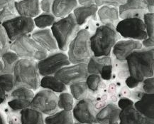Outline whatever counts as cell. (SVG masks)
<instances>
[{"instance_id":"11","label":"cell","mask_w":154,"mask_h":124,"mask_svg":"<svg viewBox=\"0 0 154 124\" xmlns=\"http://www.w3.org/2000/svg\"><path fill=\"white\" fill-rule=\"evenodd\" d=\"M53 76L66 86H70L75 82L85 81L88 76L87 63L70 64L61 68Z\"/></svg>"},{"instance_id":"48","label":"cell","mask_w":154,"mask_h":124,"mask_svg":"<svg viewBox=\"0 0 154 124\" xmlns=\"http://www.w3.org/2000/svg\"><path fill=\"white\" fill-rule=\"evenodd\" d=\"M2 71H3V64L2 60L0 59V74H2Z\"/></svg>"},{"instance_id":"27","label":"cell","mask_w":154,"mask_h":124,"mask_svg":"<svg viewBox=\"0 0 154 124\" xmlns=\"http://www.w3.org/2000/svg\"><path fill=\"white\" fill-rule=\"evenodd\" d=\"M45 124H72L73 116L71 111L62 110L47 116L44 119Z\"/></svg>"},{"instance_id":"47","label":"cell","mask_w":154,"mask_h":124,"mask_svg":"<svg viewBox=\"0 0 154 124\" xmlns=\"http://www.w3.org/2000/svg\"><path fill=\"white\" fill-rule=\"evenodd\" d=\"M0 124H6V121L4 119L3 116L0 113Z\"/></svg>"},{"instance_id":"24","label":"cell","mask_w":154,"mask_h":124,"mask_svg":"<svg viewBox=\"0 0 154 124\" xmlns=\"http://www.w3.org/2000/svg\"><path fill=\"white\" fill-rule=\"evenodd\" d=\"M15 88L13 75L11 74H0V104L3 103L9 94Z\"/></svg>"},{"instance_id":"4","label":"cell","mask_w":154,"mask_h":124,"mask_svg":"<svg viewBox=\"0 0 154 124\" xmlns=\"http://www.w3.org/2000/svg\"><path fill=\"white\" fill-rule=\"evenodd\" d=\"M91 34L87 29H80L68 45V57L70 64L88 63L92 55L90 48Z\"/></svg>"},{"instance_id":"50","label":"cell","mask_w":154,"mask_h":124,"mask_svg":"<svg viewBox=\"0 0 154 124\" xmlns=\"http://www.w3.org/2000/svg\"><path fill=\"white\" fill-rule=\"evenodd\" d=\"M17 1H19V0H17Z\"/></svg>"},{"instance_id":"15","label":"cell","mask_w":154,"mask_h":124,"mask_svg":"<svg viewBox=\"0 0 154 124\" xmlns=\"http://www.w3.org/2000/svg\"><path fill=\"white\" fill-rule=\"evenodd\" d=\"M31 37L39 46L47 52H58V47L54 37L49 29H39L33 31Z\"/></svg>"},{"instance_id":"25","label":"cell","mask_w":154,"mask_h":124,"mask_svg":"<svg viewBox=\"0 0 154 124\" xmlns=\"http://www.w3.org/2000/svg\"><path fill=\"white\" fill-rule=\"evenodd\" d=\"M20 115L21 124H45L43 113L32 108L21 110Z\"/></svg>"},{"instance_id":"17","label":"cell","mask_w":154,"mask_h":124,"mask_svg":"<svg viewBox=\"0 0 154 124\" xmlns=\"http://www.w3.org/2000/svg\"><path fill=\"white\" fill-rule=\"evenodd\" d=\"M121 109L114 103H109L96 113L98 124H119Z\"/></svg>"},{"instance_id":"16","label":"cell","mask_w":154,"mask_h":124,"mask_svg":"<svg viewBox=\"0 0 154 124\" xmlns=\"http://www.w3.org/2000/svg\"><path fill=\"white\" fill-rule=\"evenodd\" d=\"M15 9L19 16L29 18H35L40 14L39 0H20L15 1Z\"/></svg>"},{"instance_id":"14","label":"cell","mask_w":154,"mask_h":124,"mask_svg":"<svg viewBox=\"0 0 154 124\" xmlns=\"http://www.w3.org/2000/svg\"><path fill=\"white\" fill-rule=\"evenodd\" d=\"M141 42L133 39L119 40L114 44L112 53L114 57L119 62L125 61L128 56L136 51L141 49Z\"/></svg>"},{"instance_id":"18","label":"cell","mask_w":154,"mask_h":124,"mask_svg":"<svg viewBox=\"0 0 154 124\" xmlns=\"http://www.w3.org/2000/svg\"><path fill=\"white\" fill-rule=\"evenodd\" d=\"M97 10L98 7L95 4L89 5H82L77 7L73 10L75 19L78 26H82L90 19L94 21L97 20Z\"/></svg>"},{"instance_id":"41","label":"cell","mask_w":154,"mask_h":124,"mask_svg":"<svg viewBox=\"0 0 154 124\" xmlns=\"http://www.w3.org/2000/svg\"><path fill=\"white\" fill-rule=\"evenodd\" d=\"M53 0H41L40 2V9L44 13H51Z\"/></svg>"},{"instance_id":"9","label":"cell","mask_w":154,"mask_h":124,"mask_svg":"<svg viewBox=\"0 0 154 124\" xmlns=\"http://www.w3.org/2000/svg\"><path fill=\"white\" fill-rule=\"evenodd\" d=\"M70 64L68 55L63 52H56L48 54L44 59L37 62L40 76L54 75L56 72Z\"/></svg>"},{"instance_id":"36","label":"cell","mask_w":154,"mask_h":124,"mask_svg":"<svg viewBox=\"0 0 154 124\" xmlns=\"http://www.w3.org/2000/svg\"><path fill=\"white\" fill-rule=\"evenodd\" d=\"M31 102L19 98H11L10 101H8V106L12 111H18L30 107Z\"/></svg>"},{"instance_id":"7","label":"cell","mask_w":154,"mask_h":124,"mask_svg":"<svg viewBox=\"0 0 154 124\" xmlns=\"http://www.w3.org/2000/svg\"><path fill=\"white\" fill-rule=\"evenodd\" d=\"M1 25L5 29L11 42L17 39L18 37L31 34L35 28L32 18L21 16H16L4 21Z\"/></svg>"},{"instance_id":"33","label":"cell","mask_w":154,"mask_h":124,"mask_svg":"<svg viewBox=\"0 0 154 124\" xmlns=\"http://www.w3.org/2000/svg\"><path fill=\"white\" fill-rule=\"evenodd\" d=\"M34 95L33 90L25 87L14 88L10 94L11 98H19L29 101H32Z\"/></svg>"},{"instance_id":"19","label":"cell","mask_w":154,"mask_h":124,"mask_svg":"<svg viewBox=\"0 0 154 124\" xmlns=\"http://www.w3.org/2000/svg\"><path fill=\"white\" fill-rule=\"evenodd\" d=\"M77 0H53L51 13L56 18H64L78 7Z\"/></svg>"},{"instance_id":"21","label":"cell","mask_w":154,"mask_h":124,"mask_svg":"<svg viewBox=\"0 0 154 124\" xmlns=\"http://www.w3.org/2000/svg\"><path fill=\"white\" fill-rule=\"evenodd\" d=\"M97 15L102 25H112L116 27L119 20L118 8L102 6L97 10Z\"/></svg>"},{"instance_id":"30","label":"cell","mask_w":154,"mask_h":124,"mask_svg":"<svg viewBox=\"0 0 154 124\" xmlns=\"http://www.w3.org/2000/svg\"><path fill=\"white\" fill-rule=\"evenodd\" d=\"M70 94L73 98L78 101L87 98L88 94V87L87 86L85 81L75 82L70 85Z\"/></svg>"},{"instance_id":"35","label":"cell","mask_w":154,"mask_h":124,"mask_svg":"<svg viewBox=\"0 0 154 124\" xmlns=\"http://www.w3.org/2000/svg\"><path fill=\"white\" fill-rule=\"evenodd\" d=\"M143 21L145 25L147 37L154 39V14L153 13L147 12L143 16Z\"/></svg>"},{"instance_id":"28","label":"cell","mask_w":154,"mask_h":124,"mask_svg":"<svg viewBox=\"0 0 154 124\" xmlns=\"http://www.w3.org/2000/svg\"><path fill=\"white\" fill-rule=\"evenodd\" d=\"M15 0H0V23L16 17Z\"/></svg>"},{"instance_id":"38","label":"cell","mask_w":154,"mask_h":124,"mask_svg":"<svg viewBox=\"0 0 154 124\" xmlns=\"http://www.w3.org/2000/svg\"><path fill=\"white\" fill-rule=\"evenodd\" d=\"M126 0H94V4L99 7L102 6H109L119 8L120 6L124 5Z\"/></svg>"},{"instance_id":"32","label":"cell","mask_w":154,"mask_h":124,"mask_svg":"<svg viewBox=\"0 0 154 124\" xmlns=\"http://www.w3.org/2000/svg\"><path fill=\"white\" fill-rule=\"evenodd\" d=\"M74 98L69 93H60L58 98V108L67 111H71L73 109Z\"/></svg>"},{"instance_id":"29","label":"cell","mask_w":154,"mask_h":124,"mask_svg":"<svg viewBox=\"0 0 154 124\" xmlns=\"http://www.w3.org/2000/svg\"><path fill=\"white\" fill-rule=\"evenodd\" d=\"M3 64L2 74H13L14 67L16 63L19 59L18 55L12 51L9 50L4 54L1 57Z\"/></svg>"},{"instance_id":"5","label":"cell","mask_w":154,"mask_h":124,"mask_svg":"<svg viewBox=\"0 0 154 124\" xmlns=\"http://www.w3.org/2000/svg\"><path fill=\"white\" fill-rule=\"evenodd\" d=\"M51 30L56 39L59 50L66 52L70 42L80 30V26L77 24L72 13L55 21L51 26Z\"/></svg>"},{"instance_id":"45","label":"cell","mask_w":154,"mask_h":124,"mask_svg":"<svg viewBox=\"0 0 154 124\" xmlns=\"http://www.w3.org/2000/svg\"><path fill=\"white\" fill-rule=\"evenodd\" d=\"M80 5H89L94 4V0H77Z\"/></svg>"},{"instance_id":"49","label":"cell","mask_w":154,"mask_h":124,"mask_svg":"<svg viewBox=\"0 0 154 124\" xmlns=\"http://www.w3.org/2000/svg\"><path fill=\"white\" fill-rule=\"evenodd\" d=\"M72 124H80L79 123H73Z\"/></svg>"},{"instance_id":"23","label":"cell","mask_w":154,"mask_h":124,"mask_svg":"<svg viewBox=\"0 0 154 124\" xmlns=\"http://www.w3.org/2000/svg\"><path fill=\"white\" fill-rule=\"evenodd\" d=\"M112 63V58L109 56H92L87 63V70L88 74H98L106 64Z\"/></svg>"},{"instance_id":"40","label":"cell","mask_w":154,"mask_h":124,"mask_svg":"<svg viewBox=\"0 0 154 124\" xmlns=\"http://www.w3.org/2000/svg\"><path fill=\"white\" fill-rule=\"evenodd\" d=\"M112 68H113L112 63H109V64H106L102 69L101 72H100V77H101L102 79L106 81H109L111 79L112 75Z\"/></svg>"},{"instance_id":"1","label":"cell","mask_w":154,"mask_h":124,"mask_svg":"<svg viewBox=\"0 0 154 124\" xmlns=\"http://www.w3.org/2000/svg\"><path fill=\"white\" fill-rule=\"evenodd\" d=\"M125 61L129 76L139 84H141L145 78L153 76V49L142 48L130 54Z\"/></svg>"},{"instance_id":"10","label":"cell","mask_w":154,"mask_h":124,"mask_svg":"<svg viewBox=\"0 0 154 124\" xmlns=\"http://www.w3.org/2000/svg\"><path fill=\"white\" fill-rule=\"evenodd\" d=\"M58 98L56 93L50 90L39 91L33 96L30 108L37 110L41 113L51 115L58 110Z\"/></svg>"},{"instance_id":"26","label":"cell","mask_w":154,"mask_h":124,"mask_svg":"<svg viewBox=\"0 0 154 124\" xmlns=\"http://www.w3.org/2000/svg\"><path fill=\"white\" fill-rule=\"evenodd\" d=\"M40 86L44 89L50 90L54 93H63L67 87L63 83L58 81L53 75L43 76L40 80Z\"/></svg>"},{"instance_id":"39","label":"cell","mask_w":154,"mask_h":124,"mask_svg":"<svg viewBox=\"0 0 154 124\" xmlns=\"http://www.w3.org/2000/svg\"><path fill=\"white\" fill-rule=\"evenodd\" d=\"M142 88L144 93L153 94L154 92V78L153 77H149L145 78L142 81Z\"/></svg>"},{"instance_id":"20","label":"cell","mask_w":154,"mask_h":124,"mask_svg":"<svg viewBox=\"0 0 154 124\" xmlns=\"http://www.w3.org/2000/svg\"><path fill=\"white\" fill-rule=\"evenodd\" d=\"M153 98V94H142L139 101L134 103V108L145 118L154 119Z\"/></svg>"},{"instance_id":"31","label":"cell","mask_w":154,"mask_h":124,"mask_svg":"<svg viewBox=\"0 0 154 124\" xmlns=\"http://www.w3.org/2000/svg\"><path fill=\"white\" fill-rule=\"evenodd\" d=\"M56 21V17L52 13L43 12L33 19L35 27L41 29H46L47 27H51Z\"/></svg>"},{"instance_id":"22","label":"cell","mask_w":154,"mask_h":124,"mask_svg":"<svg viewBox=\"0 0 154 124\" xmlns=\"http://www.w3.org/2000/svg\"><path fill=\"white\" fill-rule=\"evenodd\" d=\"M145 117L136 110L134 106L121 110L119 124H143Z\"/></svg>"},{"instance_id":"8","label":"cell","mask_w":154,"mask_h":124,"mask_svg":"<svg viewBox=\"0 0 154 124\" xmlns=\"http://www.w3.org/2000/svg\"><path fill=\"white\" fill-rule=\"evenodd\" d=\"M120 37L126 39L141 41L147 38L146 31L143 19L129 18L122 19L115 27Z\"/></svg>"},{"instance_id":"3","label":"cell","mask_w":154,"mask_h":124,"mask_svg":"<svg viewBox=\"0 0 154 124\" xmlns=\"http://www.w3.org/2000/svg\"><path fill=\"white\" fill-rule=\"evenodd\" d=\"M15 88L25 87L33 91L40 87V74L34 60L19 59L13 70Z\"/></svg>"},{"instance_id":"46","label":"cell","mask_w":154,"mask_h":124,"mask_svg":"<svg viewBox=\"0 0 154 124\" xmlns=\"http://www.w3.org/2000/svg\"><path fill=\"white\" fill-rule=\"evenodd\" d=\"M154 119H149V118H145L144 119L143 124H154Z\"/></svg>"},{"instance_id":"37","label":"cell","mask_w":154,"mask_h":124,"mask_svg":"<svg viewBox=\"0 0 154 124\" xmlns=\"http://www.w3.org/2000/svg\"><path fill=\"white\" fill-rule=\"evenodd\" d=\"M102 78L98 74H88V77L86 78L85 82L88 86V89L92 91H97L101 82Z\"/></svg>"},{"instance_id":"43","label":"cell","mask_w":154,"mask_h":124,"mask_svg":"<svg viewBox=\"0 0 154 124\" xmlns=\"http://www.w3.org/2000/svg\"><path fill=\"white\" fill-rule=\"evenodd\" d=\"M142 47L144 49H153L154 46V39H151L150 37H147L146 39H143L141 41Z\"/></svg>"},{"instance_id":"44","label":"cell","mask_w":154,"mask_h":124,"mask_svg":"<svg viewBox=\"0 0 154 124\" xmlns=\"http://www.w3.org/2000/svg\"><path fill=\"white\" fill-rule=\"evenodd\" d=\"M147 6L148 12L153 13L154 10V0H142Z\"/></svg>"},{"instance_id":"12","label":"cell","mask_w":154,"mask_h":124,"mask_svg":"<svg viewBox=\"0 0 154 124\" xmlns=\"http://www.w3.org/2000/svg\"><path fill=\"white\" fill-rule=\"evenodd\" d=\"M72 116L80 124H96V112L93 101L85 98L78 101L72 109Z\"/></svg>"},{"instance_id":"6","label":"cell","mask_w":154,"mask_h":124,"mask_svg":"<svg viewBox=\"0 0 154 124\" xmlns=\"http://www.w3.org/2000/svg\"><path fill=\"white\" fill-rule=\"evenodd\" d=\"M10 50L16 53L19 59L34 61L43 59L48 54L29 34L18 37L11 42Z\"/></svg>"},{"instance_id":"51","label":"cell","mask_w":154,"mask_h":124,"mask_svg":"<svg viewBox=\"0 0 154 124\" xmlns=\"http://www.w3.org/2000/svg\"><path fill=\"white\" fill-rule=\"evenodd\" d=\"M96 124H98V123H96Z\"/></svg>"},{"instance_id":"34","label":"cell","mask_w":154,"mask_h":124,"mask_svg":"<svg viewBox=\"0 0 154 124\" xmlns=\"http://www.w3.org/2000/svg\"><path fill=\"white\" fill-rule=\"evenodd\" d=\"M11 41L8 37L7 33L0 24V58L4 54L10 50Z\"/></svg>"},{"instance_id":"2","label":"cell","mask_w":154,"mask_h":124,"mask_svg":"<svg viewBox=\"0 0 154 124\" xmlns=\"http://www.w3.org/2000/svg\"><path fill=\"white\" fill-rule=\"evenodd\" d=\"M120 35L112 25H102L90 37V48L94 56H109Z\"/></svg>"},{"instance_id":"42","label":"cell","mask_w":154,"mask_h":124,"mask_svg":"<svg viewBox=\"0 0 154 124\" xmlns=\"http://www.w3.org/2000/svg\"><path fill=\"white\" fill-rule=\"evenodd\" d=\"M131 106H134V102L128 98H122L118 102V107L121 110L127 109Z\"/></svg>"},{"instance_id":"13","label":"cell","mask_w":154,"mask_h":124,"mask_svg":"<svg viewBox=\"0 0 154 124\" xmlns=\"http://www.w3.org/2000/svg\"><path fill=\"white\" fill-rule=\"evenodd\" d=\"M120 19L139 18L143 19L148 12L147 6L142 0H126V2L118 8Z\"/></svg>"}]
</instances>
